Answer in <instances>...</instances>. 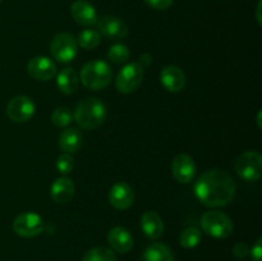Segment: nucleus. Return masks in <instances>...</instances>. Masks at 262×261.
<instances>
[{
	"label": "nucleus",
	"instance_id": "nucleus-4",
	"mask_svg": "<svg viewBox=\"0 0 262 261\" xmlns=\"http://www.w3.org/2000/svg\"><path fill=\"white\" fill-rule=\"evenodd\" d=\"M201 228L210 237L225 240L233 233L234 225L227 214L217 210H211L201 216Z\"/></svg>",
	"mask_w": 262,
	"mask_h": 261
},
{
	"label": "nucleus",
	"instance_id": "nucleus-33",
	"mask_svg": "<svg viewBox=\"0 0 262 261\" xmlns=\"http://www.w3.org/2000/svg\"><path fill=\"white\" fill-rule=\"evenodd\" d=\"M257 124H258V128H262V125H261V112H258V114H257Z\"/></svg>",
	"mask_w": 262,
	"mask_h": 261
},
{
	"label": "nucleus",
	"instance_id": "nucleus-2",
	"mask_svg": "<svg viewBox=\"0 0 262 261\" xmlns=\"http://www.w3.org/2000/svg\"><path fill=\"white\" fill-rule=\"evenodd\" d=\"M106 115L107 110L104 102L96 97H89L77 104L73 119L83 129L92 130L99 128L105 122Z\"/></svg>",
	"mask_w": 262,
	"mask_h": 261
},
{
	"label": "nucleus",
	"instance_id": "nucleus-5",
	"mask_svg": "<svg viewBox=\"0 0 262 261\" xmlns=\"http://www.w3.org/2000/svg\"><path fill=\"white\" fill-rule=\"evenodd\" d=\"M50 53L59 63H69L78 53V44L73 35L68 32H60L54 36L50 42Z\"/></svg>",
	"mask_w": 262,
	"mask_h": 261
},
{
	"label": "nucleus",
	"instance_id": "nucleus-18",
	"mask_svg": "<svg viewBox=\"0 0 262 261\" xmlns=\"http://www.w3.org/2000/svg\"><path fill=\"white\" fill-rule=\"evenodd\" d=\"M141 228L150 240H158L164 233V223L160 215L155 211H146L141 216Z\"/></svg>",
	"mask_w": 262,
	"mask_h": 261
},
{
	"label": "nucleus",
	"instance_id": "nucleus-21",
	"mask_svg": "<svg viewBox=\"0 0 262 261\" xmlns=\"http://www.w3.org/2000/svg\"><path fill=\"white\" fill-rule=\"evenodd\" d=\"M140 261H174V255L164 243H152L146 248Z\"/></svg>",
	"mask_w": 262,
	"mask_h": 261
},
{
	"label": "nucleus",
	"instance_id": "nucleus-28",
	"mask_svg": "<svg viewBox=\"0 0 262 261\" xmlns=\"http://www.w3.org/2000/svg\"><path fill=\"white\" fill-rule=\"evenodd\" d=\"M148 7L156 10H166L173 5L174 0H143Z\"/></svg>",
	"mask_w": 262,
	"mask_h": 261
},
{
	"label": "nucleus",
	"instance_id": "nucleus-9",
	"mask_svg": "<svg viewBox=\"0 0 262 261\" xmlns=\"http://www.w3.org/2000/svg\"><path fill=\"white\" fill-rule=\"evenodd\" d=\"M35 102L25 95H18L9 100L7 105V115L12 122L26 123L35 115Z\"/></svg>",
	"mask_w": 262,
	"mask_h": 261
},
{
	"label": "nucleus",
	"instance_id": "nucleus-27",
	"mask_svg": "<svg viewBox=\"0 0 262 261\" xmlns=\"http://www.w3.org/2000/svg\"><path fill=\"white\" fill-rule=\"evenodd\" d=\"M55 165L56 169L59 170V173L63 174V176H67V174L73 171L76 163H74V158L72 156V154L63 153L61 155L58 156Z\"/></svg>",
	"mask_w": 262,
	"mask_h": 261
},
{
	"label": "nucleus",
	"instance_id": "nucleus-14",
	"mask_svg": "<svg viewBox=\"0 0 262 261\" xmlns=\"http://www.w3.org/2000/svg\"><path fill=\"white\" fill-rule=\"evenodd\" d=\"M71 15L77 23L86 26V27L96 25L97 19H99L94 5L86 0H76L71 5Z\"/></svg>",
	"mask_w": 262,
	"mask_h": 261
},
{
	"label": "nucleus",
	"instance_id": "nucleus-12",
	"mask_svg": "<svg viewBox=\"0 0 262 261\" xmlns=\"http://www.w3.org/2000/svg\"><path fill=\"white\" fill-rule=\"evenodd\" d=\"M27 72L37 81H50L56 76V66L46 56H35L28 61Z\"/></svg>",
	"mask_w": 262,
	"mask_h": 261
},
{
	"label": "nucleus",
	"instance_id": "nucleus-10",
	"mask_svg": "<svg viewBox=\"0 0 262 261\" xmlns=\"http://www.w3.org/2000/svg\"><path fill=\"white\" fill-rule=\"evenodd\" d=\"M96 27L100 35L107 40H122L128 35L127 23L114 15H104L97 19Z\"/></svg>",
	"mask_w": 262,
	"mask_h": 261
},
{
	"label": "nucleus",
	"instance_id": "nucleus-13",
	"mask_svg": "<svg viewBox=\"0 0 262 261\" xmlns=\"http://www.w3.org/2000/svg\"><path fill=\"white\" fill-rule=\"evenodd\" d=\"M109 202L118 210H127L135 202V191L125 182H118L110 188Z\"/></svg>",
	"mask_w": 262,
	"mask_h": 261
},
{
	"label": "nucleus",
	"instance_id": "nucleus-16",
	"mask_svg": "<svg viewBox=\"0 0 262 261\" xmlns=\"http://www.w3.org/2000/svg\"><path fill=\"white\" fill-rule=\"evenodd\" d=\"M160 81L169 92H181L186 86V76L177 66H166L161 69Z\"/></svg>",
	"mask_w": 262,
	"mask_h": 261
},
{
	"label": "nucleus",
	"instance_id": "nucleus-1",
	"mask_svg": "<svg viewBox=\"0 0 262 261\" xmlns=\"http://www.w3.org/2000/svg\"><path fill=\"white\" fill-rule=\"evenodd\" d=\"M194 194L207 207H224L233 201L235 183L222 169H211L199 177L194 184Z\"/></svg>",
	"mask_w": 262,
	"mask_h": 261
},
{
	"label": "nucleus",
	"instance_id": "nucleus-11",
	"mask_svg": "<svg viewBox=\"0 0 262 261\" xmlns=\"http://www.w3.org/2000/svg\"><path fill=\"white\" fill-rule=\"evenodd\" d=\"M171 171L179 183L187 184L192 182L197 171L193 158L187 154H178L171 163Z\"/></svg>",
	"mask_w": 262,
	"mask_h": 261
},
{
	"label": "nucleus",
	"instance_id": "nucleus-25",
	"mask_svg": "<svg viewBox=\"0 0 262 261\" xmlns=\"http://www.w3.org/2000/svg\"><path fill=\"white\" fill-rule=\"evenodd\" d=\"M73 120V114L71 113V110L66 106H59L51 114V122L55 127L59 128H66Z\"/></svg>",
	"mask_w": 262,
	"mask_h": 261
},
{
	"label": "nucleus",
	"instance_id": "nucleus-34",
	"mask_svg": "<svg viewBox=\"0 0 262 261\" xmlns=\"http://www.w3.org/2000/svg\"><path fill=\"white\" fill-rule=\"evenodd\" d=\"M2 2H3V0H0V4H2Z\"/></svg>",
	"mask_w": 262,
	"mask_h": 261
},
{
	"label": "nucleus",
	"instance_id": "nucleus-22",
	"mask_svg": "<svg viewBox=\"0 0 262 261\" xmlns=\"http://www.w3.org/2000/svg\"><path fill=\"white\" fill-rule=\"evenodd\" d=\"M100 42H101V35L99 33V31L94 30V28H86L82 31L77 40V44L86 50H92L99 46Z\"/></svg>",
	"mask_w": 262,
	"mask_h": 261
},
{
	"label": "nucleus",
	"instance_id": "nucleus-8",
	"mask_svg": "<svg viewBox=\"0 0 262 261\" xmlns=\"http://www.w3.org/2000/svg\"><path fill=\"white\" fill-rule=\"evenodd\" d=\"M45 229L42 217L32 211L22 212L13 220V230L17 235L23 238H32L41 234Z\"/></svg>",
	"mask_w": 262,
	"mask_h": 261
},
{
	"label": "nucleus",
	"instance_id": "nucleus-17",
	"mask_svg": "<svg viewBox=\"0 0 262 261\" xmlns=\"http://www.w3.org/2000/svg\"><path fill=\"white\" fill-rule=\"evenodd\" d=\"M74 191H76V187L69 177L56 178L50 188L51 200L56 204H68L73 199Z\"/></svg>",
	"mask_w": 262,
	"mask_h": 261
},
{
	"label": "nucleus",
	"instance_id": "nucleus-29",
	"mask_svg": "<svg viewBox=\"0 0 262 261\" xmlns=\"http://www.w3.org/2000/svg\"><path fill=\"white\" fill-rule=\"evenodd\" d=\"M233 255L238 258H245L250 255V248L246 243H237L233 247Z\"/></svg>",
	"mask_w": 262,
	"mask_h": 261
},
{
	"label": "nucleus",
	"instance_id": "nucleus-19",
	"mask_svg": "<svg viewBox=\"0 0 262 261\" xmlns=\"http://www.w3.org/2000/svg\"><path fill=\"white\" fill-rule=\"evenodd\" d=\"M83 143V136L77 128H67L60 133L58 138V145L61 151L68 154H76Z\"/></svg>",
	"mask_w": 262,
	"mask_h": 261
},
{
	"label": "nucleus",
	"instance_id": "nucleus-15",
	"mask_svg": "<svg viewBox=\"0 0 262 261\" xmlns=\"http://www.w3.org/2000/svg\"><path fill=\"white\" fill-rule=\"evenodd\" d=\"M107 242L110 247L119 253L129 252L135 245L133 235L123 227H114L107 233Z\"/></svg>",
	"mask_w": 262,
	"mask_h": 261
},
{
	"label": "nucleus",
	"instance_id": "nucleus-20",
	"mask_svg": "<svg viewBox=\"0 0 262 261\" xmlns=\"http://www.w3.org/2000/svg\"><path fill=\"white\" fill-rule=\"evenodd\" d=\"M78 74L73 68H64L56 76V86L61 94L72 95L78 89Z\"/></svg>",
	"mask_w": 262,
	"mask_h": 261
},
{
	"label": "nucleus",
	"instance_id": "nucleus-6",
	"mask_svg": "<svg viewBox=\"0 0 262 261\" xmlns=\"http://www.w3.org/2000/svg\"><path fill=\"white\" fill-rule=\"evenodd\" d=\"M143 68L138 61L123 67L115 79V87L120 94H132L141 86L143 79Z\"/></svg>",
	"mask_w": 262,
	"mask_h": 261
},
{
	"label": "nucleus",
	"instance_id": "nucleus-32",
	"mask_svg": "<svg viewBox=\"0 0 262 261\" xmlns=\"http://www.w3.org/2000/svg\"><path fill=\"white\" fill-rule=\"evenodd\" d=\"M261 5H262V0H258L257 3V8H256V19H257L258 26L262 25V17H261Z\"/></svg>",
	"mask_w": 262,
	"mask_h": 261
},
{
	"label": "nucleus",
	"instance_id": "nucleus-7",
	"mask_svg": "<svg viewBox=\"0 0 262 261\" xmlns=\"http://www.w3.org/2000/svg\"><path fill=\"white\" fill-rule=\"evenodd\" d=\"M235 171L247 182H256L262 176V156L257 151H246L235 161Z\"/></svg>",
	"mask_w": 262,
	"mask_h": 261
},
{
	"label": "nucleus",
	"instance_id": "nucleus-31",
	"mask_svg": "<svg viewBox=\"0 0 262 261\" xmlns=\"http://www.w3.org/2000/svg\"><path fill=\"white\" fill-rule=\"evenodd\" d=\"M138 63H140L141 66L143 67V68H146V67H148L151 63H152V58H151L150 54L146 53V54H143L142 56H141V59H140V61H138Z\"/></svg>",
	"mask_w": 262,
	"mask_h": 261
},
{
	"label": "nucleus",
	"instance_id": "nucleus-23",
	"mask_svg": "<svg viewBox=\"0 0 262 261\" xmlns=\"http://www.w3.org/2000/svg\"><path fill=\"white\" fill-rule=\"evenodd\" d=\"M82 261H117V255L110 248L99 246L87 251Z\"/></svg>",
	"mask_w": 262,
	"mask_h": 261
},
{
	"label": "nucleus",
	"instance_id": "nucleus-3",
	"mask_svg": "<svg viewBox=\"0 0 262 261\" xmlns=\"http://www.w3.org/2000/svg\"><path fill=\"white\" fill-rule=\"evenodd\" d=\"M113 72L109 64L104 60H92L84 64L81 69L79 79L86 89L99 91L109 86Z\"/></svg>",
	"mask_w": 262,
	"mask_h": 261
},
{
	"label": "nucleus",
	"instance_id": "nucleus-24",
	"mask_svg": "<svg viewBox=\"0 0 262 261\" xmlns=\"http://www.w3.org/2000/svg\"><path fill=\"white\" fill-rule=\"evenodd\" d=\"M202 240L201 230L196 227L186 228L179 235V243L184 248H194L200 245Z\"/></svg>",
	"mask_w": 262,
	"mask_h": 261
},
{
	"label": "nucleus",
	"instance_id": "nucleus-30",
	"mask_svg": "<svg viewBox=\"0 0 262 261\" xmlns=\"http://www.w3.org/2000/svg\"><path fill=\"white\" fill-rule=\"evenodd\" d=\"M250 255L253 261H262V238H258L253 247L250 250Z\"/></svg>",
	"mask_w": 262,
	"mask_h": 261
},
{
	"label": "nucleus",
	"instance_id": "nucleus-26",
	"mask_svg": "<svg viewBox=\"0 0 262 261\" xmlns=\"http://www.w3.org/2000/svg\"><path fill=\"white\" fill-rule=\"evenodd\" d=\"M130 53L124 44H115L107 51V59L115 64H123L128 60Z\"/></svg>",
	"mask_w": 262,
	"mask_h": 261
}]
</instances>
